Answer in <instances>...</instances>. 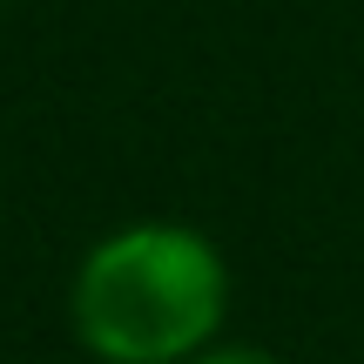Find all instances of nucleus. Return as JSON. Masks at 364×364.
Here are the masks:
<instances>
[{
  "mask_svg": "<svg viewBox=\"0 0 364 364\" xmlns=\"http://www.w3.org/2000/svg\"><path fill=\"white\" fill-rule=\"evenodd\" d=\"M75 338L102 364H182L216 344L230 317V270L203 230L182 223H129L81 257Z\"/></svg>",
  "mask_w": 364,
  "mask_h": 364,
  "instance_id": "nucleus-1",
  "label": "nucleus"
},
{
  "mask_svg": "<svg viewBox=\"0 0 364 364\" xmlns=\"http://www.w3.org/2000/svg\"><path fill=\"white\" fill-rule=\"evenodd\" d=\"M182 364H284V358H270L263 344H203V351L182 358Z\"/></svg>",
  "mask_w": 364,
  "mask_h": 364,
  "instance_id": "nucleus-2",
  "label": "nucleus"
}]
</instances>
